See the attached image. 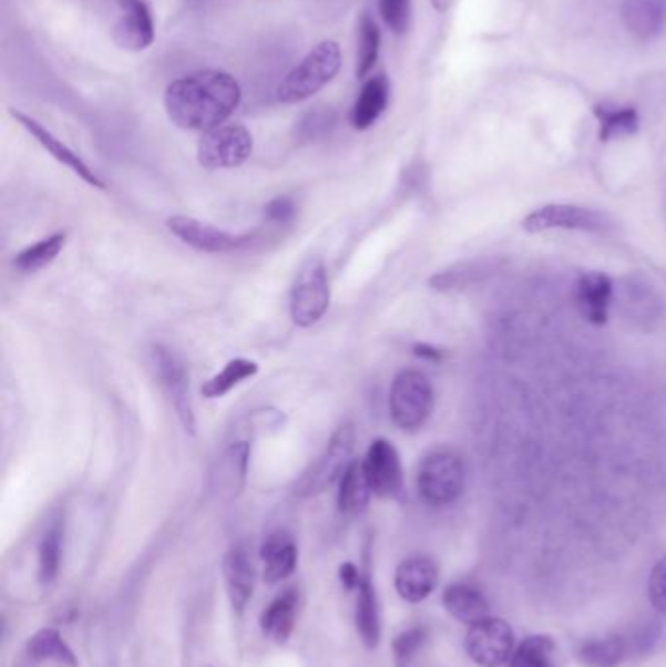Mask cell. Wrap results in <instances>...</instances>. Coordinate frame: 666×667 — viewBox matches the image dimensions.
<instances>
[{"mask_svg":"<svg viewBox=\"0 0 666 667\" xmlns=\"http://www.w3.org/2000/svg\"><path fill=\"white\" fill-rule=\"evenodd\" d=\"M356 628L363 646L368 650H376L381 638V618H379L378 594L368 574H363L362 582L358 586Z\"/></svg>","mask_w":666,"mask_h":667,"instance_id":"cell-23","label":"cell"},{"mask_svg":"<svg viewBox=\"0 0 666 667\" xmlns=\"http://www.w3.org/2000/svg\"><path fill=\"white\" fill-rule=\"evenodd\" d=\"M330 285L325 261L311 256L301 264L289 294V315L299 328H311L329 310Z\"/></svg>","mask_w":666,"mask_h":667,"instance_id":"cell-5","label":"cell"},{"mask_svg":"<svg viewBox=\"0 0 666 667\" xmlns=\"http://www.w3.org/2000/svg\"><path fill=\"white\" fill-rule=\"evenodd\" d=\"M414 353H417V356H420V358H440V353H438V350H434V348H428V346H417V348H414Z\"/></svg>","mask_w":666,"mask_h":667,"instance_id":"cell-42","label":"cell"},{"mask_svg":"<svg viewBox=\"0 0 666 667\" xmlns=\"http://www.w3.org/2000/svg\"><path fill=\"white\" fill-rule=\"evenodd\" d=\"M65 245V233H55V235L48 236L40 243L28 246L22 253H18L17 258H14V268L22 271V274H35L40 269L48 268L53 261L58 260V256L63 253Z\"/></svg>","mask_w":666,"mask_h":667,"instance_id":"cell-28","label":"cell"},{"mask_svg":"<svg viewBox=\"0 0 666 667\" xmlns=\"http://www.w3.org/2000/svg\"><path fill=\"white\" fill-rule=\"evenodd\" d=\"M483 271H489V269L481 268V264H458V266L444 269L432 277L430 285L438 291H452V289L468 287L473 281H478L479 274H483Z\"/></svg>","mask_w":666,"mask_h":667,"instance_id":"cell-34","label":"cell"},{"mask_svg":"<svg viewBox=\"0 0 666 667\" xmlns=\"http://www.w3.org/2000/svg\"><path fill=\"white\" fill-rule=\"evenodd\" d=\"M417 486L420 497L432 507L453 504L465 486V466L461 456L450 449L430 451L420 463Z\"/></svg>","mask_w":666,"mask_h":667,"instance_id":"cell-3","label":"cell"},{"mask_svg":"<svg viewBox=\"0 0 666 667\" xmlns=\"http://www.w3.org/2000/svg\"><path fill=\"white\" fill-rule=\"evenodd\" d=\"M389 94H391V86H389L386 74H376L363 82L362 90L352 107V114H350V122L355 125V130H368L378 122L387 110Z\"/></svg>","mask_w":666,"mask_h":667,"instance_id":"cell-22","label":"cell"},{"mask_svg":"<svg viewBox=\"0 0 666 667\" xmlns=\"http://www.w3.org/2000/svg\"><path fill=\"white\" fill-rule=\"evenodd\" d=\"M330 123H332V112L327 110H315L305 115L304 122H301V130L307 133V137H315L317 133H325L329 130Z\"/></svg>","mask_w":666,"mask_h":667,"instance_id":"cell-40","label":"cell"},{"mask_svg":"<svg viewBox=\"0 0 666 667\" xmlns=\"http://www.w3.org/2000/svg\"><path fill=\"white\" fill-rule=\"evenodd\" d=\"M297 207L294 199L288 196L274 197L270 204L264 207V219L271 225H288L296 217Z\"/></svg>","mask_w":666,"mask_h":667,"instance_id":"cell-38","label":"cell"},{"mask_svg":"<svg viewBox=\"0 0 666 667\" xmlns=\"http://www.w3.org/2000/svg\"><path fill=\"white\" fill-rule=\"evenodd\" d=\"M10 115L17 120L22 127H24L30 135H32L40 145H42L48 153H50L58 163L66 166L69 171L76 174L79 178L86 182L89 186L96 187V189H106V184H104V179L100 178L96 172L92 171L89 164L84 163L83 156L76 155L73 148L65 145L61 138L55 137L53 133H51L48 127H43L42 123L38 122V120H33L32 115L24 114V112H20V110H14V107H10Z\"/></svg>","mask_w":666,"mask_h":667,"instance_id":"cell-14","label":"cell"},{"mask_svg":"<svg viewBox=\"0 0 666 667\" xmlns=\"http://www.w3.org/2000/svg\"><path fill=\"white\" fill-rule=\"evenodd\" d=\"M555 643L550 636H527L512 654L509 667H555Z\"/></svg>","mask_w":666,"mask_h":667,"instance_id":"cell-32","label":"cell"},{"mask_svg":"<svg viewBox=\"0 0 666 667\" xmlns=\"http://www.w3.org/2000/svg\"><path fill=\"white\" fill-rule=\"evenodd\" d=\"M381 50V30L376 20L363 17L358 28V53H356V74L358 79H366L378 63Z\"/></svg>","mask_w":666,"mask_h":667,"instance_id":"cell-31","label":"cell"},{"mask_svg":"<svg viewBox=\"0 0 666 667\" xmlns=\"http://www.w3.org/2000/svg\"><path fill=\"white\" fill-rule=\"evenodd\" d=\"M444 607L453 618H458L460 623L465 625H475L479 620L489 617V602L485 595L479 592L478 587L469 586V584H453L445 587Z\"/></svg>","mask_w":666,"mask_h":667,"instance_id":"cell-24","label":"cell"},{"mask_svg":"<svg viewBox=\"0 0 666 667\" xmlns=\"http://www.w3.org/2000/svg\"><path fill=\"white\" fill-rule=\"evenodd\" d=\"M223 578L233 609L243 613L255 592V564L247 545L239 543L227 551L223 558Z\"/></svg>","mask_w":666,"mask_h":667,"instance_id":"cell-15","label":"cell"},{"mask_svg":"<svg viewBox=\"0 0 666 667\" xmlns=\"http://www.w3.org/2000/svg\"><path fill=\"white\" fill-rule=\"evenodd\" d=\"M614 285L606 274L588 271L576 284V305L588 322L604 325L612 305Z\"/></svg>","mask_w":666,"mask_h":667,"instance_id":"cell-19","label":"cell"},{"mask_svg":"<svg viewBox=\"0 0 666 667\" xmlns=\"http://www.w3.org/2000/svg\"><path fill=\"white\" fill-rule=\"evenodd\" d=\"M151 363L155 369L158 384L163 387L168 400L173 402L176 415L184 430L188 433L196 432V414H194V400L189 391V374L186 366L171 348L155 346L151 350Z\"/></svg>","mask_w":666,"mask_h":667,"instance_id":"cell-8","label":"cell"},{"mask_svg":"<svg viewBox=\"0 0 666 667\" xmlns=\"http://www.w3.org/2000/svg\"><path fill=\"white\" fill-rule=\"evenodd\" d=\"M25 654L33 661H58L61 666L76 667V656L58 630L42 628L25 644Z\"/></svg>","mask_w":666,"mask_h":667,"instance_id":"cell-27","label":"cell"},{"mask_svg":"<svg viewBox=\"0 0 666 667\" xmlns=\"http://www.w3.org/2000/svg\"><path fill=\"white\" fill-rule=\"evenodd\" d=\"M342 65V53L337 41L325 40L315 45L299 65L294 66L276 90L281 104H299L312 99L337 76Z\"/></svg>","mask_w":666,"mask_h":667,"instance_id":"cell-2","label":"cell"},{"mask_svg":"<svg viewBox=\"0 0 666 667\" xmlns=\"http://www.w3.org/2000/svg\"><path fill=\"white\" fill-rule=\"evenodd\" d=\"M427 643V630L424 628H409L393 640V656L397 667H407L412 658L419 654L420 648Z\"/></svg>","mask_w":666,"mask_h":667,"instance_id":"cell-35","label":"cell"},{"mask_svg":"<svg viewBox=\"0 0 666 667\" xmlns=\"http://www.w3.org/2000/svg\"><path fill=\"white\" fill-rule=\"evenodd\" d=\"M362 464L376 496L396 497L403 489V466L393 443L387 440L371 441Z\"/></svg>","mask_w":666,"mask_h":667,"instance_id":"cell-12","label":"cell"},{"mask_svg":"<svg viewBox=\"0 0 666 667\" xmlns=\"http://www.w3.org/2000/svg\"><path fill=\"white\" fill-rule=\"evenodd\" d=\"M338 510L346 515H358L370 504V482L363 471L362 461H352L338 482Z\"/></svg>","mask_w":666,"mask_h":667,"instance_id":"cell-25","label":"cell"},{"mask_svg":"<svg viewBox=\"0 0 666 667\" xmlns=\"http://www.w3.org/2000/svg\"><path fill=\"white\" fill-rule=\"evenodd\" d=\"M594 114L601 122L602 141L629 137V135H634L635 131L639 130V115H637L635 107L598 104L594 107Z\"/></svg>","mask_w":666,"mask_h":667,"instance_id":"cell-29","label":"cell"},{"mask_svg":"<svg viewBox=\"0 0 666 667\" xmlns=\"http://www.w3.org/2000/svg\"><path fill=\"white\" fill-rule=\"evenodd\" d=\"M255 148L250 131L239 123H223L206 131L198 143V163L206 171H227L247 163Z\"/></svg>","mask_w":666,"mask_h":667,"instance_id":"cell-7","label":"cell"},{"mask_svg":"<svg viewBox=\"0 0 666 667\" xmlns=\"http://www.w3.org/2000/svg\"><path fill=\"white\" fill-rule=\"evenodd\" d=\"M256 373H258V363L253 359H230L219 373H215L212 379H207L206 383L202 384V394L206 399H223L227 392L245 383L247 379H253Z\"/></svg>","mask_w":666,"mask_h":667,"instance_id":"cell-26","label":"cell"},{"mask_svg":"<svg viewBox=\"0 0 666 667\" xmlns=\"http://www.w3.org/2000/svg\"><path fill=\"white\" fill-rule=\"evenodd\" d=\"M629 643L622 636H612L604 640H593L584 644L578 650V659L586 667H617L622 666L629 656Z\"/></svg>","mask_w":666,"mask_h":667,"instance_id":"cell-30","label":"cell"},{"mask_svg":"<svg viewBox=\"0 0 666 667\" xmlns=\"http://www.w3.org/2000/svg\"><path fill=\"white\" fill-rule=\"evenodd\" d=\"M61 566V527H51L40 543L38 551V578L42 584L55 582Z\"/></svg>","mask_w":666,"mask_h":667,"instance_id":"cell-33","label":"cell"},{"mask_svg":"<svg viewBox=\"0 0 666 667\" xmlns=\"http://www.w3.org/2000/svg\"><path fill=\"white\" fill-rule=\"evenodd\" d=\"M434 408V389L428 377L414 369H404L396 374L389 391L391 420L403 432H417Z\"/></svg>","mask_w":666,"mask_h":667,"instance_id":"cell-4","label":"cell"},{"mask_svg":"<svg viewBox=\"0 0 666 667\" xmlns=\"http://www.w3.org/2000/svg\"><path fill=\"white\" fill-rule=\"evenodd\" d=\"M114 41L127 51H143L155 41V22L145 0H117Z\"/></svg>","mask_w":666,"mask_h":667,"instance_id":"cell-13","label":"cell"},{"mask_svg":"<svg viewBox=\"0 0 666 667\" xmlns=\"http://www.w3.org/2000/svg\"><path fill=\"white\" fill-rule=\"evenodd\" d=\"M260 558L264 564V582L270 586L280 584L296 572V538L291 537L288 531H274L263 543Z\"/></svg>","mask_w":666,"mask_h":667,"instance_id":"cell-18","label":"cell"},{"mask_svg":"<svg viewBox=\"0 0 666 667\" xmlns=\"http://www.w3.org/2000/svg\"><path fill=\"white\" fill-rule=\"evenodd\" d=\"M612 227L608 215L594 212L581 205L553 204L535 209L524 219V228L530 233L552 230V228H567V230H591L601 233Z\"/></svg>","mask_w":666,"mask_h":667,"instance_id":"cell-11","label":"cell"},{"mask_svg":"<svg viewBox=\"0 0 666 667\" xmlns=\"http://www.w3.org/2000/svg\"><path fill=\"white\" fill-rule=\"evenodd\" d=\"M469 658L481 667H501L514 654V633L506 620L486 617L469 627L465 636Z\"/></svg>","mask_w":666,"mask_h":667,"instance_id":"cell-9","label":"cell"},{"mask_svg":"<svg viewBox=\"0 0 666 667\" xmlns=\"http://www.w3.org/2000/svg\"><path fill=\"white\" fill-rule=\"evenodd\" d=\"M250 443L245 440L233 441L223 451L215 466V489L225 496H237L247 482Z\"/></svg>","mask_w":666,"mask_h":667,"instance_id":"cell-20","label":"cell"},{"mask_svg":"<svg viewBox=\"0 0 666 667\" xmlns=\"http://www.w3.org/2000/svg\"><path fill=\"white\" fill-rule=\"evenodd\" d=\"M166 228L184 245L206 254L235 253L250 240V235H235L229 230L214 227L206 220L186 215H174L166 220Z\"/></svg>","mask_w":666,"mask_h":667,"instance_id":"cell-10","label":"cell"},{"mask_svg":"<svg viewBox=\"0 0 666 667\" xmlns=\"http://www.w3.org/2000/svg\"><path fill=\"white\" fill-rule=\"evenodd\" d=\"M658 636H660V627L655 625V623H649V625L639 628V630L632 636V640H627V643H629V650L639 651V654L650 650V648L655 646V643H657Z\"/></svg>","mask_w":666,"mask_h":667,"instance_id":"cell-39","label":"cell"},{"mask_svg":"<svg viewBox=\"0 0 666 667\" xmlns=\"http://www.w3.org/2000/svg\"><path fill=\"white\" fill-rule=\"evenodd\" d=\"M379 14L391 32L401 35L411 22V0H379Z\"/></svg>","mask_w":666,"mask_h":667,"instance_id":"cell-36","label":"cell"},{"mask_svg":"<svg viewBox=\"0 0 666 667\" xmlns=\"http://www.w3.org/2000/svg\"><path fill=\"white\" fill-rule=\"evenodd\" d=\"M650 605L660 615H666V556L655 564L649 576Z\"/></svg>","mask_w":666,"mask_h":667,"instance_id":"cell-37","label":"cell"},{"mask_svg":"<svg viewBox=\"0 0 666 667\" xmlns=\"http://www.w3.org/2000/svg\"><path fill=\"white\" fill-rule=\"evenodd\" d=\"M432 2V7L438 10V12H445V10L450 9V2L452 0H430Z\"/></svg>","mask_w":666,"mask_h":667,"instance_id":"cell-43","label":"cell"},{"mask_svg":"<svg viewBox=\"0 0 666 667\" xmlns=\"http://www.w3.org/2000/svg\"><path fill=\"white\" fill-rule=\"evenodd\" d=\"M356 430L350 422L340 423L335 433L330 435L327 449L322 451L317 463L305 472L301 481L297 482L296 494L301 497L319 496L322 492L340 482L346 469L352 463L355 451Z\"/></svg>","mask_w":666,"mask_h":667,"instance_id":"cell-6","label":"cell"},{"mask_svg":"<svg viewBox=\"0 0 666 667\" xmlns=\"http://www.w3.org/2000/svg\"><path fill=\"white\" fill-rule=\"evenodd\" d=\"M297 605H299V595L296 587H288L280 595H276V599L260 615L264 636H268L274 643H288L289 636L296 628Z\"/></svg>","mask_w":666,"mask_h":667,"instance_id":"cell-21","label":"cell"},{"mask_svg":"<svg viewBox=\"0 0 666 667\" xmlns=\"http://www.w3.org/2000/svg\"><path fill=\"white\" fill-rule=\"evenodd\" d=\"M619 18L635 40H658L666 30V0H622Z\"/></svg>","mask_w":666,"mask_h":667,"instance_id":"cell-16","label":"cell"},{"mask_svg":"<svg viewBox=\"0 0 666 667\" xmlns=\"http://www.w3.org/2000/svg\"><path fill=\"white\" fill-rule=\"evenodd\" d=\"M340 582H342V586L350 592V589H358L360 586V582H362V574L358 572L355 564H350V562H346L340 566Z\"/></svg>","mask_w":666,"mask_h":667,"instance_id":"cell-41","label":"cell"},{"mask_svg":"<svg viewBox=\"0 0 666 667\" xmlns=\"http://www.w3.org/2000/svg\"><path fill=\"white\" fill-rule=\"evenodd\" d=\"M239 82L225 71H198L171 82L165 110L171 122L189 131H212L229 120L239 107Z\"/></svg>","mask_w":666,"mask_h":667,"instance_id":"cell-1","label":"cell"},{"mask_svg":"<svg viewBox=\"0 0 666 667\" xmlns=\"http://www.w3.org/2000/svg\"><path fill=\"white\" fill-rule=\"evenodd\" d=\"M438 584L437 562L422 554L404 558L396 572V589L407 603H420L434 592Z\"/></svg>","mask_w":666,"mask_h":667,"instance_id":"cell-17","label":"cell"}]
</instances>
